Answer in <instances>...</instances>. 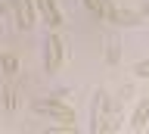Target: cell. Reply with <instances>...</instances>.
<instances>
[{"mask_svg": "<svg viewBox=\"0 0 149 134\" xmlns=\"http://www.w3.org/2000/svg\"><path fill=\"white\" fill-rule=\"evenodd\" d=\"M81 3L90 10L93 19H106V13H102V0H81Z\"/></svg>", "mask_w": 149, "mask_h": 134, "instance_id": "9c48e42d", "label": "cell"}, {"mask_svg": "<svg viewBox=\"0 0 149 134\" xmlns=\"http://www.w3.org/2000/svg\"><path fill=\"white\" fill-rule=\"evenodd\" d=\"M102 103H106V94L96 91V94H93V106H90V131H100V109H102Z\"/></svg>", "mask_w": 149, "mask_h": 134, "instance_id": "5b68a950", "label": "cell"}, {"mask_svg": "<svg viewBox=\"0 0 149 134\" xmlns=\"http://www.w3.org/2000/svg\"><path fill=\"white\" fill-rule=\"evenodd\" d=\"M62 62H65V41L59 34H47V41H44V69L47 72H59Z\"/></svg>", "mask_w": 149, "mask_h": 134, "instance_id": "7a4b0ae2", "label": "cell"}, {"mask_svg": "<svg viewBox=\"0 0 149 134\" xmlns=\"http://www.w3.org/2000/svg\"><path fill=\"white\" fill-rule=\"evenodd\" d=\"M134 75L137 78H149V59H140L137 66H134Z\"/></svg>", "mask_w": 149, "mask_h": 134, "instance_id": "30bf717a", "label": "cell"}, {"mask_svg": "<svg viewBox=\"0 0 149 134\" xmlns=\"http://www.w3.org/2000/svg\"><path fill=\"white\" fill-rule=\"evenodd\" d=\"M3 109H6L9 115L19 109V87L16 84H6V87H3Z\"/></svg>", "mask_w": 149, "mask_h": 134, "instance_id": "8992f818", "label": "cell"}, {"mask_svg": "<svg viewBox=\"0 0 149 134\" xmlns=\"http://www.w3.org/2000/svg\"><path fill=\"white\" fill-rule=\"evenodd\" d=\"M34 112L40 115H50V119H56V122H62L65 128H72V119H74V109L68 103H65L62 97H50V100H34Z\"/></svg>", "mask_w": 149, "mask_h": 134, "instance_id": "6da1fadb", "label": "cell"}, {"mask_svg": "<svg viewBox=\"0 0 149 134\" xmlns=\"http://www.w3.org/2000/svg\"><path fill=\"white\" fill-rule=\"evenodd\" d=\"M0 72L6 78H16L19 75V59L13 56V53H0Z\"/></svg>", "mask_w": 149, "mask_h": 134, "instance_id": "52a82bcc", "label": "cell"}, {"mask_svg": "<svg viewBox=\"0 0 149 134\" xmlns=\"http://www.w3.org/2000/svg\"><path fill=\"white\" fill-rule=\"evenodd\" d=\"M37 19L44 22L47 28H59L62 25V13L56 6V0H37Z\"/></svg>", "mask_w": 149, "mask_h": 134, "instance_id": "3957f363", "label": "cell"}, {"mask_svg": "<svg viewBox=\"0 0 149 134\" xmlns=\"http://www.w3.org/2000/svg\"><path fill=\"white\" fill-rule=\"evenodd\" d=\"M106 59H109L112 66H118V62H121V44H118V38H115V34H109V38H106Z\"/></svg>", "mask_w": 149, "mask_h": 134, "instance_id": "ba28073f", "label": "cell"}, {"mask_svg": "<svg viewBox=\"0 0 149 134\" xmlns=\"http://www.w3.org/2000/svg\"><path fill=\"white\" fill-rule=\"evenodd\" d=\"M146 122H149V97H143L137 103V109H134V115H130V128L134 131H143Z\"/></svg>", "mask_w": 149, "mask_h": 134, "instance_id": "277c9868", "label": "cell"}, {"mask_svg": "<svg viewBox=\"0 0 149 134\" xmlns=\"http://www.w3.org/2000/svg\"><path fill=\"white\" fill-rule=\"evenodd\" d=\"M143 16H146V19H149V3H146V6H143Z\"/></svg>", "mask_w": 149, "mask_h": 134, "instance_id": "8fae6325", "label": "cell"}]
</instances>
